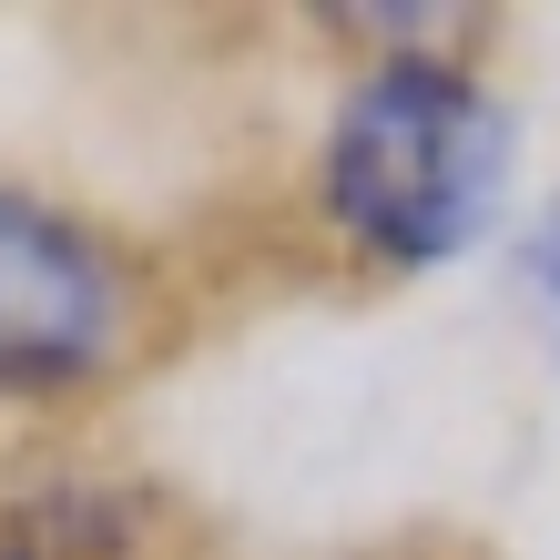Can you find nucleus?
Instances as JSON below:
<instances>
[{"label":"nucleus","mask_w":560,"mask_h":560,"mask_svg":"<svg viewBox=\"0 0 560 560\" xmlns=\"http://www.w3.org/2000/svg\"><path fill=\"white\" fill-rule=\"evenodd\" d=\"M510 103L448 51H377L316 143V214L387 276H439L510 214Z\"/></svg>","instance_id":"nucleus-1"},{"label":"nucleus","mask_w":560,"mask_h":560,"mask_svg":"<svg viewBox=\"0 0 560 560\" xmlns=\"http://www.w3.org/2000/svg\"><path fill=\"white\" fill-rule=\"evenodd\" d=\"M143 276L92 214L31 184H0V398L51 408L103 387L133 357Z\"/></svg>","instance_id":"nucleus-2"},{"label":"nucleus","mask_w":560,"mask_h":560,"mask_svg":"<svg viewBox=\"0 0 560 560\" xmlns=\"http://www.w3.org/2000/svg\"><path fill=\"white\" fill-rule=\"evenodd\" d=\"M520 266H530V285L560 306V194L540 205V224H530V255H520Z\"/></svg>","instance_id":"nucleus-3"},{"label":"nucleus","mask_w":560,"mask_h":560,"mask_svg":"<svg viewBox=\"0 0 560 560\" xmlns=\"http://www.w3.org/2000/svg\"><path fill=\"white\" fill-rule=\"evenodd\" d=\"M0 560H61L51 540H0Z\"/></svg>","instance_id":"nucleus-4"}]
</instances>
